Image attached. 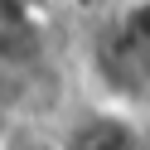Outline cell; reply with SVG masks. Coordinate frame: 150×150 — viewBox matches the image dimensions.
I'll return each instance as SVG.
<instances>
[{
	"mask_svg": "<svg viewBox=\"0 0 150 150\" xmlns=\"http://www.w3.org/2000/svg\"><path fill=\"white\" fill-rule=\"evenodd\" d=\"M92 78L116 107L150 102V0H121L92 29Z\"/></svg>",
	"mask_w": 150,
	"mask_h": 150,
	"instance_id": "obj_1",
	"label": "cell"
},
{
	"mask_svg": "<svg viewBox=\"0 0 150 150\" xmlns=\"http://www.w3.org/2000/svg\"><path fill=\"white\" fill-rule=\"evenodd\" d=\"M58 150H150V136L121 107H97V111H82L63 131Z\"/></svg>",
	"mask_w": 150,
	"mask_h": 150,
	"instance_id": "obj_2",
	"label": "cell"
},
{
	"mask_svg": "<svg viewBox=\"0 0 150 150\" xmlns=\"http://www.w3.org/2000/svg\"><path fill=\"white\" fill-rule=\"evenodd\" d=\"M49 0H0V68H24L44 49Z\"/></svg>",
	"mask_w": 150,
	"mask_h": 150,
	"instance_id": "obj_3",
	"label": "cell"
}]
</instances>
